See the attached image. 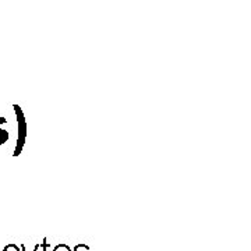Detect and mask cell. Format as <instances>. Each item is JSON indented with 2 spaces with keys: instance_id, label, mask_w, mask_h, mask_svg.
I'll list each match as a JSON object with an SVG mask.
<instances>
[{
  "instance_id": "obj_5",
  "label": "cell",
  "mask_w": 251,
  "mask_h": 251,
  "mask_svg": "<svg viewBox=\"0 0 251 251\" xmlns=\"http://www.w3.org/2000/svg\"><path fill=\"white\" fill-rule=\"evenodd\" d=\"M73 251H90V247H88V246H85L84 243H80V244L74 246Z\"/></svg>"
},
{
  "instance_id": "obj_6",
  "label": "cell",
  "mask_w": 251,
  "mask_h": 251,
  "mask_svg": "<svg viewBox=\"0 0 251 251\" xmlns=\"http://www.w3.org/2000/svg\"><path fill=\"white\" fill-rule=\"evenodd\" d=\"M39 249H41V243H36L35 247H34V251H39ZM20 250L27 251V249H25V246H24V244H21V246H20Z\"/></svg>"
},
{
  "instance_id": "obj_7",
  "label": "cell",
  "mask_w": 251,
  "mask_h": 251,
  "mask_svg": "<svg viewBox=\"0 0 251 251\" xmlns=\"http://www.w3.org/2000/svg\"><path fill=\"white\" fill-rule=\"evenodd\" d=\"M41 247L44 249V251H48V249L50 247V244L48 243V239H44V242L41 243Z\"/></svg>"
},
{
  "instance_id": "obj_4",
  "label": "cell",
  "mask_w": 251,
  "mask_h": 251,
  "mask_svg": "<svg viewBox=\"0 0 251 251\" xmlns=\"http://www.w3.org/2000/svg\"><path fill=\"white\" fill-rule=\"evenodd\" d=\"M3 251H21V250H20V246L14 244V243H10V244H7V246L3 249Z\"/></svg>"
},
{
  "instance_id": "obj_3",
  "label": "cell",
  "mask_w": 251,
  "mask_h": 251,
  "mask_svg": "<svg viewBox=\"0 0 251 251\" xmlns=\"http://www.w3.org/2000/svg\"><path fill=\"white\" fill-rule=\"evenodd\" d=\"M53 251H73L66 243H60V244H57L56 247L53 249Z\"/></svg>"
},
{
  "instance_id": "obj_2",
  "label": "cell",
  "mask_w": 251,
  "mask_h": 251,
  "mask_svg": "<svg viewBox=\"0 0 251 251\" xmlns=\"http://www.w3.org/2000/svg\"><path fill=\"white\" fill-rule=\"evenodd\" d=\"M7 125V119L3 116H0V145H3V144H6L9 141V131H6L1 126H6Z\"/></svg>"
},
{
  "instance_id": "obj_1",
  "label": "cell",
  "mask_w": 251,
  "mask_h": 251,
  "mask_svg": "<svg viewBox=\"0 0 251 251\" xmlns=\"http://www.w3.org/2000/svg\"><path fill=\"white\" fill-rule=\"evenodd\" d=\"M13 109H14V113H16V117H17V145H16V148H14L13 156L17 158L18 155L23 152V148H24L25 141H27L28 125L23 109L20 108L17 103L13 105Z\"/></svg>"
}]
</instances>
